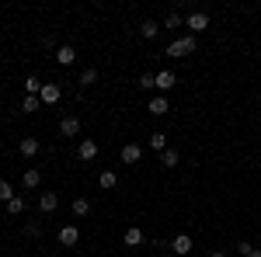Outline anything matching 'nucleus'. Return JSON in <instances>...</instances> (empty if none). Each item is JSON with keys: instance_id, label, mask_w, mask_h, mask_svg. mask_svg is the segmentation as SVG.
Wrapping results in <instances>:
<instances>
[{"instance_id": "nucleus-1", "label": "nucleus", "mask_w": 261, "mask_h": 257, "mask_svg": "<svg viewBox=\"0 0 261 257\" xmlns=\"http://www.w3.org/2000/svg\"><path fill=\"white\" fill-rule=\"evenodd\" d=\"M195 45H199V42H195V35H178V39H174L171 45H167V49H164V56H174V60H178V56H188V52H195Z\"/></svg>"}, {"instance_id": "nucleus-2", "label": "nucleus", "mask_w": 261, "mask_h": 257, "mask_svg": "<svg viewBox=\"0 0 261 257\" xmlns=\"http://www.w3.org/2000/svg\"><path fill=\"white\" fill-rule=\"evenodd\" d=\"M185 28H192V35H202V32L209 28V14H205V11H192V14L185 18Z\"/></svg>"}, {"instance_id": "nucleus-3", "label": "nucleus", "mask_w": 261, "mask_h": 257, "mask_svg": "<svg viewBox=\"0 0 261 257\" xmlns=\"http://www.w3.org/2000/svg\"><path fill=\"white\" fill-rule=\"evenodd\" d=\"M140 160H143V146L140 142H125V146H122V163L133 167V163H140Z\"/></svg>"}, {"instance_id": "nucleus-4", "label": "nucleus", "mask_w": 261, "mask_h": 257, "mask_svg": "<svg viewBox=\"0 0 261 257\" xmlns=\"http://www.w3.org/2000/svg\"><path fill=\"white\" fill-rule=\"evenodd\" d=\"M39 209L45 212V216H53V212L60 209V195H56V191H42L39 195Z\"/></svg>"}, {"instance_id": "nucleus-5", "label": "nucleus", "mask_w": 261, "mask_h": 257, "mask_svg": "<svg viewBox=\"0 0 261 257\" xmlns=\"http://www.w3.org/2000/svg\"><path fill=\"white\" fill-rule=\"evenodd\" d=\"M171 250H174L178 257H188L192 254V237H188V233H178V237L171 240Z\"/></svg>"}, {"instance_id": "nucleus-6", "label": "nucleus", "mask_w": 261, "mask_h": 257, "mask_svg": "<svg viewBox=\"0 0 261 257\" xmlns=\"http://www.w3.org/2000/svg\"><path fill=\"white\" fill-rule=\"evenodd\" d=\"M98 150H101V146L94 142V139H81V142H77V157H81V160H94V157H98Z\"/></svg>"}, {"instance_id": "nucleus-7", "label": "nucleus", "mask_w": 261, "mask_h": 257, "mask_svg": "<svg viewBox=\"0 0 261 257\" xmlns=\"http://www.w3.org/2000/svg\"><path fill=\"white\" fill-rule=\"evenodd\" d=\"M56 237H60L63 247H77V240H81V230H77V226H63Z\"/></svg>"}, {"instance_id": "nucleus-8", "label": "nucleus", "mask_w": 261, "mask_h": 257, "mask_svg": "<svg viewBox=\"0 0 261 257\" xmlns=\"http://www.w3.org/2000/svg\"><path fill=\"white\" fill-rule=\"evenodd\" d=\"M56 63H60V66H73V63H77V49H73V45H60V49H56Z\"/></svg>"}, {"instance_id": "nucleus-9", "label": "nucleus", "mask_w": 261, "mask_h": 257, "mask_svg": "<svg viewBox=\"0 0 261 257\" xmlns=\"http://www.w3.org/2000/svg\"><path fill=\"white\" fill-rule=\"evenodd\" d=\"M60 132H63L66 139H73L77 132H81V119H73V115H66V119L60 122Z\"/></svg>"}, {"instance_id": "nucleus-10", "label": "nucleus", "mask_w": 261, "mask_h": 257, "mask_svg": "<svg viewBox=\"0 0 261 257\" xmlns=\"http://www.w3.org/2000/svg\"><path fill=\"white\" fill-rule=\"evenodd\" d=\"M143 240H146V237H143V230H140V226H129V230L122 233V243H125V247H140Z\"/></svg>"}, {"instance_id": "nucleus-11", "label": "nucleus", "mask_w": 261, "mask_h": 257, "mask_svg": "<svg viewBox=\"0 0 261 257\" xmlns=\"http://www.w3.org/2000/svg\"><path fill=\"white\" fill-rule=\"evenodd\" d=\"M60 94H63V91L56 87V83H42V94H39V98H42V104H56Z\"/></svg>"}, {"instance_id": "nucleus-12", "label": "nucleus", "mask_w": 261, "mask_h": 257, "mask_svg": "<svg viewBox=\"0 0 261 257\" xmlns=\"http://www.w3.org/2000/svg\"><path fill=\"white\" fill-rule=\"evenodd\" d=\"M171 87H178V77L171 70H161L157 73V91H171Z\"/></svg>"}, {"instance_id": "nucleus-13", "label": "nucleus", "mask_w": 261, "mask_h": 257, "mask_svg": "<svg viewBox=\"0 0 261 257\" xmlns=\"http://www.w3.org/2000/svg\"><path fill=\"white\" fill-rule=\"evenodd\" d=\"M140 35L146 42H153L157 35H161V24H157V21H143V24H140Z\"/></svg>"}, {"instance_id": "nucleus-14", "label": "nucleus", "mask_w": 261, "mask_h": 257, "mask_svg": "<svg viewBox=\"0 0 261 257\" xmlns=\"http://www.w3.org/2000/svg\"><path fill=\"white\" fill-rule=\"evenodd\" d=\"M21 157H35V153H39V139L35 136H28V139H21Z\"/></svg>"}, {"instance_id": "nucleus-15", "label": "nucleus", "mask_w": 261, "mask_h": 257, "mask_svg": "<svg viewBox=\"0 0 261 257\" xmlns=\"http://www.w3.org/2000/svg\"><path fill=\"white\" fill-rule=\"evenodd\" d=\"M24 205H28V202H24L21 195H14L7 205H4V209H7V216H21V212H24Z\"/></svg>"}, {"instance_id": "nucleus-16", "label": "nucleus", "mask_w": 261, "mask_h": 257, "mask_svg": "<svg viewBox=\"0 0 261 257\" xmlns=\"http://www.w3.org/2000/svg\"><path fill=\"white\" fill-rule=\"evenodd\" d=\"M21 181H24V188H39V184H42V170H35V167H28Z\"/></svg>"}, {"instance_id": "nucleus-17", "label": "nucleus", "mask_w": 261, "mask_h": 257, "mask_svg": "<svg viewBox=\"0 0 261 257\" xmlns=\"http://www.w3.org/2000/svg\"><path fill=\"white\" fill-rule=\"evenodd\" d=\"M161 28H171V32H178V28H185V18H181L178 11H171V14L164 18V24H161Z\"/></svg>"}, {"instance_id": "nucleus-18", "label": "nucleus", "mask_w": 261, "mask_h": 257, "mask_svg": "<svg viewBox=\"0 0 261 257\" xmlns=\"http://www.w3.org/2000/svg\"><path fill=\"white\" fill-rule=\"evenodd\" d=\"M98 184H101V188H105V191H112V188L119 184V178H115V170H105V174H101V178H98Z\"/></svg>"}, {"instance_id": "nucleus-19", "label": "nucleus", "mask_w": 261, "mask_h": 257, "mask_svg": "<svg viewBox=\"0 0 261 257\" xmlns=\"http://www.w3.org/2000/svg\"><path fill=\"white\" fill-rule=\"evenodd\" d=\"M87 212H91V202H87V198H73V216L84 219Z\"/></svg>"}, {"instance_id": "nucleus-20", "label": "nucleus", "mask_w": 261, "mask_h": 257, "mask_svg": "<svg viewBox=\"0 0 261 257\" xmlns=\"http://www.w3.org/2000/svg\"><path fill=\"white\" fill-rule=\"evenodd\" d=\"M150 115H167V98H150Z\"/></svg>"}, {"instance_id": "nucleus-21", "label": "nucleus", "mask_w": 261, "mask_h": 257, "mask_svg": "<svg viewBox=\"0 0 261 257\" xmlns=\"http://www.w3.org/2000/svg\"><path fill=\"white\" fill-rule=\"evenodd\" d=\"M150 150L164 153V150H167V136H164V132H153V136H150Z\"/></svg>"}, {"instance_id": "nucleus-22", "label": "nucleus", "mask_w": 261, "mask_h": 257, "mask_svg": "<svg viewBox=\"0 0 261 257\" xmlns=\"http://www.w3.org/2000/svg\"><path fill=\"white\" fill-rule=\"evenodd\" d=\"M91 83H98V70H94V66H87L81 73V87H91Z\"/></svg>"}, {"instance_id": "nucleus-23", "label": "nucleus", "mask_w": 261, "mask_h": 257, "mask_svg": "<svg viewBox=\"0 0 261 257\" xmlns=\"http://www.w3.org/2000/svg\"><path fill=\"white\" fill-rule=\"evenodd\" d=\"M24 91H28L32 98H39V94H42V83H39V77H28V80H24Z\"/></svg>"}, {"instance_id": "nucleus-24", "label": "nucleus", "mask_w": 261, "mask_h": 257, "mask_svg": "<svg viewBox=\"0 0 261 257\" xmlns=\"http://www.w3.org/2000/svg\"><path fill=\"white\" fill-rule=\"evenodd\" d=\"M161 163H164V167H178V150H164Z\"/></svg>"}, {"instance_id": "nucleus-25", "label": "nucleus", "mask_w": 261, "mask_h": 257, "mask_svg": "<svg viewBox=\"0 0 261 257\" xmlns=\"http://www.w3.org/2000/svg\"><path fill=\"white\" fill-rule=\"evenodd\" d=\"M39 104H42V98H32L28 94V98L21 101V111H39Z\"/></svg>"}, {"instance_id": "nucleus-26", "label": "nucleus", "mask_w": 261, "mask_h": 257, "mask_svg": "<svg viewBox=\"0 0 261 257\" xmlns=\"http://www.w3.org/2000/svg\"><path fill=\"white\" fill-rule=\"evenodd\" d=\"M11 198H14V191H11V184H7V181L0 178V202H4V205H7V202H11Z\"/></svg>"}, {"instance_id": "nucleus-27", "label": "nucleus", "mask_w": 261, "mask_h": 257, "mask_svg": "<svg viewBox=\"0 0 261 257\" xmlns=\"http://www.w3.org/2000/svg\"><path fill=\"white\" fill-rule=\"evenodd\" d=\"M140 87H143V91L157 87V73H143V77H140Z\"/></svg>"}, {"instance_id": "nucleus-28", "label": "nucleus", "mask_w": 261, "mask_h": 257, "mask_svg": "<svg viewBox=\"0 0 261 257\" xmlns=\"http://www.w3.org/2000/svg\"><path fill=\"white\" fill-rule=\"evenodd\" d=\"M251 250H254L251 243H237V254H241V257H247V254H251Z\"/></svg>"}, {"instance_id": "nucleus-29", "label": "nucleus", "mask_w": 261, "mask_h": 257, "mask_svg": "<svg viewBox=\"0 0 261 257\" xmlns=\"http://www.w3.org/2000/svg\"><path fill=\"white\" fill-rule=\"evenodd\" d=\"M247 257H261V250H251V254H247Z\"/></svg>"}, {"instance_id": "nucleus-30", "label": "nucleus", "mask_w": 261, "mask_h": 257, "mask_svg": "<svg viewBox=\"0 0 261 257\" xmlns=\"http://www.w3.org/2000/svg\"><path fill=\"white\" fill-rule=\"evenodd\" d=\"M209 257H226V254H209Z\"/></svg>"}]
</instances>
